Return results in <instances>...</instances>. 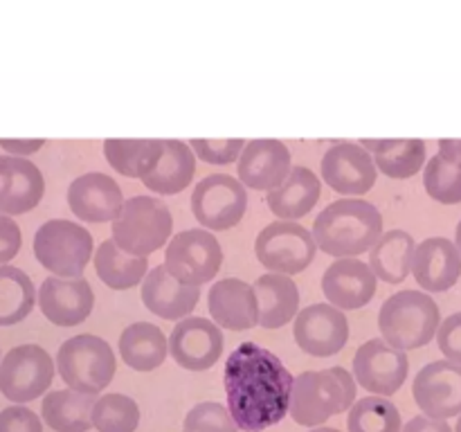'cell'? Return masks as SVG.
Wrapping results in <instances>:
<instances>
[{"label":"cell","instance_id":"6da1fadb","mask_svg":"<svg viewBox=\"0 0 461 432\" xmlns=\"http://www.w3.org/2000/svg\"><path fill=\"white\" fill-rule=\"evenodd\" d=\"M293 376L273 351L243 342L225 363L228 412L239 430L261 432L288 414Z\"/></svg>","mask_w":461,"mask_h":432},{"label":"cell","instance_id":"7a4b0ae2","mask_svg":"<svg viewBox=\"0 0 461 432\" xmlns=\"http://www.w3.org/2000/svg\"><path fill=\"white\" fill-rule=\"evenodd\" d=\"M311 234L327 255L338 259L358 256L372 250L383 234V216L363 198H340L320 212Z\"/></svg>","mask_w":461,"mask_h":432},{"label":"cell","instance_id":"3957f363","mask_svg":"<svg viewBox=\"0 0 461 432\" xmlns=\"http://www.w3.org/2000/svg\"><path fill=\"white\" fill-rule=\"evenodd\" d=\"M356 403V381L345 367L313 369L293 378L288 414L306 428H320Z\"/></svg>","mask_w":461,"mask_h":432},{"label":"cell","instance_id":"277c9868","mask_svg":"<svg viewBox=\"0 0 461 432\" xmlns=\"http://www.w3.org/2000/svg\"><path fill=\"white\" fill-rule=\"evenodd\" d=\"M441 313L437 302L423 291H401L387 297L378 313V327L390 346L399 351L426 346L437 336Z\"/></svg>","mask_w":461,"mask_h":432},{"label":"cell","instance_id":"5b68a950","mask_svg":"<svg viewBox=\"0 0 461 432\" xmlns=\"http://www.w3.org/2000/svg\"><path fill=\"white\" fill-rule=\"evenodd\" d=\"M174 230L169 207L153 196H133L124 201L113 220V241L131 256H144L165 246Z\"/></svg>","mask_w":461,"mask_h":432},{"label":"cell","instance_id":"8992f818","mask_svg":"<svg viewBox=\"0 0 461 432\" xmlns=\"http://www.w3.org/2000/svg\"><path fill=\"white\" fill-rule=\"evenodd\" d=\"M115 354L106 340L90 333L70 338L59 346L57 369L68 390L97 396L115 376Z\"/></svg>","mask_w":461,"mask_h":432},{"label":"cell","instance_id":"52a82bcc","mask_svg":"<svg viewBox=\"0 0 461 432\" xmlns=\"http://www.w3.org/2000/svg\"><path fill=\"white\" fill-rule=\"evenodd\" d=\"M34 255L43 268L63 279L84 274L93 255V234L79 223L52 219L36 230Z\"/></svg>","mask_w":461,"mask_h":432},{"label":"cell","instance_id":"ba28073f","mask_svg":"<svg viewBox=\"0 0 461 432\" xmlns=\"http://www.w3.org/2000/svg\"><path fill=\"white\" fill-rule=\"evenodd\" d=\"M223 264L219 238L207 230H183L169 241L165 268L176 282L201 288L212 282Z\"/></svg>","mask_w":461,"mask_h":432},{"label":"cell","instance_id":"9c48e42d","mask_svg":"<svg viewBox=\"0 0 461 432\" xmlns=\"http://www.w3.org/2000/svg\"><path fill=\"white\" fill-rule=\"evenodd\" d=\"M255 252L266 270L277 274H297L311 266L318 246L313 234L295 220H275L266 225L255 241Z\"/></svg>","mask_w":461,"mask_h":432},{"label":"cell","instance_id":"30bf717a","mask_svg":"<svg viewBox=\"0 0 461 432\" xmlns=\"http://www.w3.org/2000/svg\"><path fill=\"white\" fill-rule=\"evenodd\" d=\"M54 381V360L39 345L14 346L0 360V392L14 403H30Z\"/></svg>","mask_w":461,"mask_h":432},{"label":"cell","instance_id":"8fae6325","mask_svg":"<svg viewBox=\"0 0 461 432\" xmlns=\"http://www.w3.org/2000/svg\"><path fill=\"white\" fill-rule=\"evenodd\" d=\"M248 194L239 180L228 174H212L198 180L192 196V212L203 228L230 230L246 216Z\"/></svg>","mask_w":461,"mask_h":432},{"label":"cell","instance_id":"7c38bea8","mask_svg":"<svg viewBox=\"0 0 461 432\" xmlns=\"http://www.w3.org/2000/svg\"><path fill=\"white\" fill-rule=\"evenodd\" d=\"M408 356L385 340H369L354 356V381L374 396H392L408 378Z\"/></svg>","mask_w":461,"mask_h":432},{"label":"cell","instance_id":"4fadbf2b","mask_svg":"<svg viewBox=\"0 0 461 432\" xmlns=\"http://www.w3.org/2000/svg\"><path fill=\"white\" fill-rule=\"evenodd\" d=\"M414 400L423 417L448 421L461 414V364L450 360L428 363L417 374L412 385Z\"/></svg>","mask_w":461,"mask_h":432},{"label":"cell","instance_id":"5bb4252c","mask_svg":"<svg viewBox=\"0 0 461 432\" xmlns=\"http://www.w3.org/2000/svg\"><path fill=\"white\" fill-rule=\"evenodd\" d=\"M293 333L302 351L318 358H329L345 349L349 340V322L336 306L311 304L295 315Z\"/></svg>","mask_w":461,"mask_h":432},{"label":"cell","instance_id":"9a60e30c","mask_svg":"<svg viewBox=\"0 0 461 432\" xmlns=\"http://www.w3.org/2000/svg\"><path fill=\"white\" fill-rule=\"evenodd\" d=\"M372 156L356 142H338L324 153L322 180L342 196H363L376 184Z\"/></svg>","mask_w":461,"mask_h":432},{"label":"cell","instance_id":"2e32d148","mask_svg":"<svg viewBox=\"0 0 461 432\" xmlns=\"http://www.w3.org/2000/svg\"><path fill=\"white\" fill-rule=\"evenodd\" d=\"M167 342L176 363L192 372L214 367L223 354V333L207 318L180 320Z\"/></svg>","mask_w":461,"mask_h":432},{"label":"cell","instance_id":"e0dca14e","mask_svg":"<svg viewBox=\"0 0 461 432\" xmlns=\"http://www.w3.org/2000/svg\"><path fill=\"white\" fill-rule=\"evenodd\" d=\"M68 205H70L72 214L79 216L81 220L106 223V220H115L122 212L124 194L111 176L90 171V174L72 180L70 189H68Z\"/></svg>","mask_w":461,"mask_h":432},{"label":"cell","instance_id":"ac0fdd59","mask_svg":"<svg viewBox=\"0 0 461 432\" xmlns=\"http://www.w3.org/2000/svg\"><path fill=\"white\" fill-rule=\"evenodd\" d=\"M39 306L57 327H77L93 313V286L84 277H48L39 288Z\"/></svg>","mask_w":461,"mask_h":432},{"label":"cell","instance_id":"d6986e66","mask_svg":"<svg viewBox=\"0 0 461 432\" xmlns=\"http://www.w3.org/2000/svg\"><path fill=\"white\" fill-rule=\"evenodd\" d=\"M322 291L338 310L363 309L376 295V274L365 261L345 256L324 270Z\"/></svg>","mask_w":461,"mask_h":432},{"label":"cell","instance_id":"ffe728a7","mask_svg":"<svg viewBox=\"0 0 461 432\" xmlns=\"http://www.w3.org/2000/svg\"><path fill=\"white\" fill-rule=\"evenodd\" d=\"M291 171V151L279 140H252L239 156V183L266 192L275 189Z\"/></svg>","mask_w":461,"mask_h":432},{"label":"cell","instance_id":"44dd1931","mask_svg":"<svg viewBox=\"0 0 461 432\" xmlns=\"http://www.w3.org/2000/svg\"><path fill=\"white\" fill-rule=\"evenodd\" d=\"M45 192L39 166L25 158L0 156V214L16 216L34 210Z\"/></svg>","mask_w":461,"mask_h":432},{"label":"cell","instance_id":"7402d4cb","mask_svg":"<svg viewBox=\"0 0 461 432\" xmlns=\"http://www.w3.org/2000/svg\"><path fill=\"white\" fill-rule=\"evenodd\" d=\"M412 274L421 288L444 292L461 277V255L455 241L446 237H430L414 248Z\"/></svg>","mask_w":461,"mask_h":432},{"label":"cell","instance_id":"603a6c76","mask_svg":"<svg viewBox=\"0 0 461 432\" xmlns=\"http://www.w3.org/2000/svg\"><path fill=\"white\" fill-rule=\"evenodd\" d=\"M207 309H210L216 327L221 324L230 331H248L259 324L255 288L243 279L228 277L216 282L207 297Z\"/></svg>","mask_w":461,"mask_h":432},{"label":"cell","instance_id":"cb8c5ba5","mask_svg":"<svg viewBox=\"0 0 461 432\" xmlns=\"http://www.w3.org/2000/svg\"><path fill=\"white\" fill-rule=\"evenodd\" d=\"M201 300V288L176 282L165 266L149 270L142 284V302L162 320H180L192 313Z\"/></svg>","mask_w":461,"mask_h":432},{"label":"cell","instance_id":"d4e9b609","mask_svg":"<svg viewBox=\"0 0 461 432\" xmlns=\"http://www.w3.org/2000/svg\"><path fill=\"white\" fill-rule=\"evenodd\" d=\"M320 194L322 180L309 166H291L286 178L268 192V207L279 220H295L313 210Z\"/></svg>","mask_w":461,"mask_h":432},{"label":"cell","instance_id":"484cf974","mask_svg":"<svg viewBox=\"0 0 461 432\" xmlns=\"http://www.w3.org/2000/svg\"><path fill=\"white\" fill-rule=\"evenodd\" d=\"M259 324L264 328H279L291 322L300 309V291L297 284L286 274L268 273L255 282Z\"/></svg>","mask_w":461,"mask_h":432},{"label":"cell","instance_id":"4316f807","mask_svg":"<svg viewBox=\"0 0 461 432\" xmlns=\"http://www.w3.org/2000/svg\"><path fill=\"white\" fill-rule=\"evenodd\" d=\"M194 174H196V156L189 144L180 140H162L160 160L156 162L151 174L144 176L142 183L160 196H171L187 189Z\"/></svg>","mask_w":461,"mask_h":432},{"label":"cell","instance_id":"83f0119b","mask_svg":"<svg viewBox=\"0 0 461 432\" xmlns=\"http://www.w3.org/2000/svg\"><path fill=\"white\" fill-rule=\"evenodd\" d=\"M414 248H417L414 237L405 230L383 232L369 250V268L376 274V279L387 284L405 282L412 270Z\"/></svg>","mask_w":461,"mask_h":432},{"label":"cell","instance_id":"f1b7e54d","mask_svg":"<svg viewBox=\"0 0 461 432\" xmlns=\"http://www.w3.org/2000/svg\"><path fill=\"white\" fill-rule=\"evenodd\" d=\"M360 147L390 178H412L426 162L423 140H360Z\"/></svg>","mask_w":461,"mask_h":432},{"label":"cell","instance_id":"f546056e","mask_svg":"<svg viewBox=\"0 0 461 432\" xmlns=\"http://www.w3.org/2000/svg\"><path fill=\"white\" fill-rule=\"evenodd\" d=\"M122 360L138 372H153L165 363L169 354V342L160 327L151 322H135L120 336Z\"/></svg>","mask_w":461,"mask_h":432},{"label":"cell","instance_id":"4dcf8cb0","mask_svg":"<svg viewBox=\"0 0 461 432\" xmlns=\"http://www.w3.org/2000/svg\"><path fill=\"white\" fill-rule=\"evenodd\" d=\"M97 396L72 390H54L41 403L43 421L54 432H88L93 428V405Z\"/></svg>","mask_w":461,"mask_h":432},{"label":"cell","instance_id":"1f68e13d","mask_svg":"<svg viewBox=\"0 0 461 432\" xmlns=\"http://www.w3.org/2000/svg\"><path fill=\"white\" fill-rule=\"evenodd\" d=\"M95 270L99 279L113 291L133 288L147 277L149 261L144 256H131L115 246L113 238L104 241L95 252Z\"/></svg>","mask_w":461,"mask_h":432},{"label":"cell","instance_id":"d6a6232c","mask_svg":"<svg viewBox=\"0 0 461 432\" xmlns=\"http://www.w3.org/2000/svg\"><path fill=\"white\" fill-rule=\"evenodd\" d=\"M104 156L117 174L142 180L160 160L162 140H106Z\"/></svg>","mask_w":461,"mask_h":432},{"label":"cell","instance_id":"836d02e7","mask_svg":"<svg viewBox=\"0 0 461 432\" xmlns=\"http://www.w3.org/2000/svg\"><path fill=\"white\" fill-rule=\"evenodd\" d=\"M36 291L30 274L14 266H0V327H12L34 309Z\"/></svg>","mask_w":461,"mask_h":432},{"label":"cell","instance_id":"e575fe53","mask_svg":"<svg viewBox=\"0 0 461 432\" xmlns=\"http://www.w3.org/2000/svg\"><path fill=\"white\" fill-rule=\"evenodd\" d=\"M349 432H401V412L390 399L365 396L349 408Z\"/></svg>","mask_w":461,"mask_h":432},{"label":"cell","instance_id":"d590c367","mask_svg":"<svg viewBox=\"0 0 461 432\" xmlns=\"http://www.w3.org/2000/svg\"><path fill=\"white\" fill-rule=\"evenodd\" d=\"M90 418L99 432H135L140 426V408L126 394H104L95 400Z\"/></svg>","mask_w":461,"mask_h":432},{"label":"cell","instance_id":"8d00e7d4","mask_svg":"<svg viewBox=\"0 0 461 432\" xmlns=\"http://www.w3.org/2000/svg\"><path fill=\"white\" fill-rule=\"evenodd\" d=\"M423 184H426L428 196L435 198L437 202H444V205L461 202V166L444 160L439 153L428 160Z\"/></svg>","mask_w":461,"mask_h":432},{"label":"cell","instance_id":"74e56055","mask_svg":"<svg viewBox=\"0 0 461 432\" xmlns=\"http://www.w3.org/2000/svg\"><path fill=\"white\" fill-rule=\"evenodd\" d=\"M185 432H239L228 408L216 400L194 405L185 417Z\"/></svg>","mask_w":461,"mask_h":432},{"label":"cell","instance_id":"f35d334b","mask_svg":"<svg viewBox=\"0 0 461 432\" xmlns=\"http://www.w3.org/2000/svg\"><path fill=\"white\" fill-rule=\"evenodd\" d=\"M192 153L207 165H230L241 156L246 140H192Z\"/></svg>","mask_w":461,"mask_h":432},{"label":"cell","instance_id":"ab89813d","mask_svg":"<svg viewBox=\"0 0 461 432\" xmlns=\"http://www.w3.org/2000/svg\"><path fill=\"white\" fill-rule=\"evenodd\" d=\"M437 342H439L441 354L450 363L461 364V310L446 318L437 328Z\"/></svg>","mask_w":461,"mask_h":432},{"label":"cell","instance_id":"60d3db41","mask_svg":"<svg viewBox=\"0 0 461 432\" xmlns=\"http://www.w3.org/2000/svg\"><path fill=\"white\" fill-rule=\"evenodd\" d=\"M0 432H43V426L30 408L12 405L0 412Z\"/></svg>","mask_w":461,"mask_h":432},{"label":"cell","instance_id":"b9f144b4","mask_svg":"<svg viewBox=\"0 0 461 432\" xmlns=\"http://www.w3.org/2000/svg\"><path fill=\"white\" fill-rule=\"evenodd\" d=\"M21 228L16 225V220L12 216L0 214V264H7L21 250Z\"/></svg>","mask_w":461,"mask_h":432},{"label":"cell","instance_id":"7bdbcfd3","mask_svg":"<svg viewBox=\"0 0 461 432\" xmlns=\"http://www.w3.org/2000/svg\"><path fill=\"white\" fill-rule=\"evenodd\" d=\"M401 432H453L448 421H435L428 417H414L401 428Z\"/></svg>","mask_w":461,"mask_h":432},{"label":"cell","instance_id":"ee69618b","mask_svg":"<svg viewBox=\"0 0 461 432\" xmlns=\"http://www.w3.org/2000/svg\"><path fill=\"white\" fill-rule=\"evenodd\" d=\"M43 144L45 140H0V147H3L5 151L14 153V158L36 153Z\"/></svg>","mask_w":461,"mask_h":432},{"label":"cell","instance_id":"f6af8a7d","mask_svg":"<svg viewBox=\"0 0 461 432\" xmlns=\"http://www.w3.org/2000/svg\"><path fill=\"white\" fill-rule=\"evenodd\" d=\"M439 156L461 166V140H439Z\"/></svg>","mask_w":461,"mask_h":432},{"label":"cell","instance_id":"bcb514c9","mask_svg":"<svg viewBox=\"0 0 461 432\" xmlns=\"http://www.w3.org/2000/svg\"><path fill=\"white\" fill-rule=\"evenodd\" d=\"M455 246H457V250H459V255H461V220H459V225H457V232H455Z\"/></svg>","mask_w":461,"mask_h":432},{"label":"cell","instance_id":"7dc6e473","mask_svg":"<svg viewBox=\"0 0 461 432\" xmlns=\"http://www.w3.org/2000/svg\"><path fill=\"white\" fill-rule=\"evenodd\" d=\"M311 432H340L338 430V428H324V426H320V428H313V430Z\"/></svg>","mask_w":461,"mask_h":432},{"label":"cell","instance_id":"c3c4849f","mask_svg":"<svg viewBox=\"0 0 461 432\" xmlns=\"http://www.w3.org/2000/svg\"><path fill=\"white\" fill-rule=\"evenodd\" d=\"M453 432H461V414H459V418H457V426H455V430Z\"/></svg>","mask_w":461,"mask_h":432}]
</instances>
